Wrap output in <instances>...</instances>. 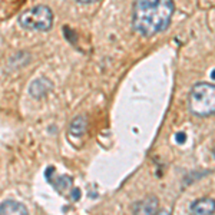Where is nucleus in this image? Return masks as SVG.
Instances as JSON below:
<instances>
[{"mask_svg":"<svg viewBox=\"0 0 215 215\" xmlns=\"http://www.w3.org/2000/svg\"><path fill=\"white\" fill-rule=\"evenodd\" d=\"M79 196H80V191L79 189H75V191H73V198H75V199H79Z\"/></svg>","mask_w":215,"mask_h":215,"instance_id":"11","label":"nucleus"},{"mask_svg":"<svg viewBox=\"0 0 215 215\" xmlns=\"http://www.w3.org/2000/svg\"><path fill=\"white\" fill-rule=\"evenodd\" d=\"M80 3H92V2H96V0H78Z\"/></svg>","mask_w":215,"mask_h":215,"instance_id":"13","label":"nucleus"},{"mask_svg":"<svg viewBox=\"0 0 215 215\" xmlns=\"http://www.w3.org/2000/svg\"><path fill=\"white\" fill-rule=\"evenodd\" d=\"M156 211H158L156 196H148L135 205L133 215H156Z\"/></svg>","mask_w":215,"mask_h":215,"instance_id":"4","label":"nucleus"},{"mask_svg":"<svg viewBox=\"0 0 215 215\" xmlns=\"http://www.w3.org/2000/svg\"><path fill=\"white\" fill-rule=\"evenodd\" d=\"M156 215H171V214H169L168 211H165V210H162V211H159V212H158V214H156Z\"/></svg>","mask_w":215,"mask_h":215,"instance_id":"12","label":"nucleus"},{"mask_svg":"<svg viewBox=\"0 0 215 215\" xmlns=\"http://www.w3.org/2000/svg\"><path fill=\"white\" fill-rule=\"evenodd\" d=\"M214 155H215V149H214Z\"/></svg>","mask_w":215,"mask_h":215,"instance_id":"15","label":"nucleus"},{"mask_svg":"<svg viewBox=\"0 0 215 215\" xmlns=\"http://www.w3.org/2000/svg\"><path fill=\"white\" fill-rule=\"evenodd\" d=\"M20 26L26 30L47 32L53 24V13L45 5H38L32 9L24 10L19 16Z\"/></svg>","mask_w":215,"mask_h":215,"instance_id":"3","label":"nucleus"},{"mask_svg":"<svg viewBox=\"0 0 215 215\" xmlns=\"http://www.w3.org/2000/svg\"><path fill=\"white\" fill-rule=\"evenodd\" d=\"M175 139H177L178 144H184L185 140H187V135H185V132H179L175 135Z\"/></svg>","mask_w":215,"mask_h":215,"instance_id":"10","label":"nucleus"},{"mask_svg":"<svg viewBox=\"0 0 215 215\" xmlns=\"http://www.w3.org/2000/svg\"><path fill=\"white\" fill-rule=\"evenodd\" d=\"M0 215H29V212L22 202L6 199L0 204Z\"/></svg>","mask_w":215,"mask_h":215,"instance_id":"5","label":"nucleus"},{"mask_svg":"<svg viewBox=\"0 0 215 215\" xmlns=\"http://www.w3.org/2000/svg\"><path fill=\"white\" fill-rule=\"evenodd\" d=\"M173 0H136L132 24L142 36H154L164 32L172 17Z\"/></svg>","mask_w":215,"mask_h":215,"instance_id":"1","label":"nucleus"},{"mask_svg":"<svg viewBox=\"0 0 215 215\" xmlns=\"http://www.w3.org/2000/svg\"><path fill=\"white\" fill-rule=\"evenodd\" d=\"M189 109L199 116L215 113V85L196 83L189 93Z\"/></svg>","mask_w":215,"mask_h":215,"instance_id":"2","label":"nucleus"},{"mask_svg":"<svg viewBox=\"0 0 215 215\" xmlns=\"http://www.w3.org/2000/svg\"><path fill=\"white\" fill-rule=\"evenodd\" d=\"M192 215H212L215 212V201L212 198H202L192 204Z\"/></svg>","mask_w":215,"mask_h":215,"instance_id":"6","label":"nucleus"},{"mask_svg":"<svg viewBox=\"0 0 215 215\" xmlns=\"http://www.w3.org/2000/svg\"><path fill=\"white\" fill-rule=\"evenodd\" d=\"M211 76H212V78H214V79H215V69L212 70V73H211Z\"/></svg>","mask_w":215,"mask_h":215,"instance_id":"14","label":"nucleus"},{"mask_svg":"<svg viewBox=\"0 0 215 215\" xmlns=\"http://www.w3.org/2000/svg\"><path fill=\"white\" fill-rule=\"evenodd\" d=\"M85 131H86V119H85V116L75 118L73 122H72V125H70V132L73 135L80 136Z\"/></svg>","mask_w":215,"mask_h":215,"instance_id":"8","label":"nucleus"},{"mask_svg":"<svg viewBox=\"0 0 215 215\" xmlns=\"http://www.w3.org/2000/svg\"><path fill=\"white\" fill-rule=\"evenodd\" d=\"M52 89V82L46 78H39V79L33 80L30 86H29V93L32 95L33 98H42Z\"/></svg>","mask_w":215,"mask_h":215,"instance_id":"7","label":"nucleus"},{"mask_svg":"<svg viewBox=\"0 0 215 215\" xmlns=\"http://www.w3.org/2000/svg\"><path fill=\"white\" fill-rule=\"evenodd\" d=\"M70 184H72V179H70V178H67V177H63V178H60V181H57V187L59 188H67L70 185Z\"/></svg>","mask_w":215,"mask_h":215,"instance_id":"9","label":"nucleus"}]
</instances>
